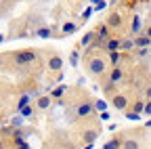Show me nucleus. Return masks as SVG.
Segmentation results:
<instances>
[{
  "label": "nucleus",
  "instance_id": "f257e3e1",
  "mask_svg": "<svg viewBox=\"0 0 151 149\" xmlns=\"http://www.w3.org/2000/svg\"><path fill=\"white\" fill-rule=\"evenodd\" d=\"M107 69H109V65H107V61L101 57V55H88V59H86L88 76L99 78V76H103V73H107Z\"/></svg>",
  "mask_w": 151,
  "mask_h": 149
},
{
  "label": "nucleus",
  "instance_id": "f03ea898",
  "mask_svg": "<svg viewBox=\"0 0 151 149\" xmlns=\"http://www.w3.org/2000/svg\"><path fill=\"white\" fill-rule=\"evenodd\" d=\"M38 59H40V55H38V50H34V48H25V50L13 53V63L19 65V67L34 65V63H38Z\"/></svg>",
  "mask_w": 151,
  "mask_h": 149
},
{
  "label": "nucleus",
  "instance_id": "7ed1b4c3",
  "mask_svg": "<svg viewBox=\"0 0 151 149\" xmlns=\"http://www.w3.org/2000/svg\"><path fill=\"white\" fill-rule=\"evenodd\" d=\"M73 114H76V118H78V120H82V118L94 116L97 111H94V105H92V101H80L78 105H76Z\"/></svg>",
  "mask_w": 151,
  "mask_h": 149
},
{
  "label": "nucleus",
  "instance_id": "20e7f679",
  "mask_svg": "<svg viewBox=\"0 0 151 149\" xmlns=\"http://www.w3.org/2000/svg\"><path fill=\"white\" fill-rule=\"evenodd\" d=\"M46 67H48V71H52V73L61 71V69H63V57H61V55H57V53H50L48 59H46Z\"/></svg>",
  "mask_w": 151,
  "mask_h": 149
},
{
  "label": "nucleus",
  "instance_id": "39448f33",
  "mask_svg": "<svg viewBox=\"0 0 151 149\" xmlns=\"http://www.w3.org/2000/svg\"><path fill=\"white\" fill-rule=\"evenodd\" d=\"M111 105H113V109H116V111H126V109H128V97H124V95H113V97H111Z\"/></svg>",
  "mask_w": 151,
  "mask_h": 149
},
{
  "label": "nucleus",
  "instance_id": "423d86ee",
  "mask_svg": "<svg viewBox=\"0 0 151 149\" xmlns=\"http://www.w3.org/2000/svg\"><path fill=\"white\" fill-rule=\"evenodd\" d=\"M109 30H120L122 27V17L118 15V13H111L109 17H107V23H105Z\"/></svg>",
  "mask_w": 151,
  "mask_h": 149
},
{
  "label": "nucleus",
  "instance_id": "0eeeda50",
  "mask_svg": "<svg viewBox=\"0 0 151 149\" xmlns=\"http://www.w3.org/2000/svg\"><path fill=\"white\" fill-rule=\"evenodd\" d=\"M19 116H21L23 120H34L36 118V105H25V107H21L19 109Z\"/></svg>",
  "mask_w": 151,
  "mask_h": 149
},
{
  "label": "nucleus",
  "instance_id": "6e6552de",
  "mask_svg": "<svg viewBox=\"0 0 151 149\" xmlns=\"http://www.w3.org/2000/svg\"><path fill=\"white\" fill-rule=\"evenodd\" d=\"M122 78H124V69H122L120 65L111 67V71H109V82H111V84H118Z\"/></svg>",
  "mask_w": 151,
  "mask_h": 149
},
{
  "label": "nucleus",
  "instance_id": "1a4fd4ad",
  "mask_svg": "<svg viewBox=\"0 0 151 149\" xmlns=\"http://www.w3.org/2000/svg\"><path fill=\"white\" fill-rule=\"evenodd\" d=\"M50 105H52V99L46 97V95H42V97H38V99H36V109H40V111L50 109Z\"/></svg>",
  "mask_w": 151,
  "mask_h": 149
},
{
  "label": "nucleus",
  "instance_id": "9d476101",
  "mask_svg": "<svg viewBox=\"0 0 151 149\" xmlns=\"http://www.w3.org/2000/svg\"><path fill=\"white\" fill-rule=\"evenodd\" d=\"M94 34H97V40H99V42H105V40L109 38V36H111V30L103 23V25H99L97 30H94Z\"/></svg>",
  "mask_w": 151,
  "mask_h": 149
},
{
  "label": "nucleus",
  "instance_id": "9b49d317",
  "mask_svg": "<svg viewBox=\"0 0 151 149\" xmlns=\"http://www.w3.org/2000/svg\"><path fill=\"white\" fill-rule=\"evenodd\" d=\"M107 57H109L111 67H116V65H120V61H122V57H124V53H122V50H111V53H107Z\"/></svg>",
  "mask_w": 151,
  "mask_h": 149
},
{
  "label": "nucleus",
  "instance_id": "f8f14e48",
  "mask_svg": "<svg viewBox=\"0 0 151 149\" xmlns=\"http://www.w3.org/2000/svg\"><path fill=\"white\" fill-rule=\"evenodd\" d=\"M105 50H107V53L120 50V38H113V36H109V38L105 40Z\"/></svg>",
  "mask_w": 151,
  "mask_h": 149
},
{
  "label": "nucleus",
  "instance_id": "ddd939ff",
  "mask_svg": "<svg viewBox=\"0 0 151 149\" xmlns=\"http://www.w3.org/2000/svg\"><path fill=\"white\" fill-rule=\"evenodd\" d=\"M132 40H134V46H137V48H149V46H151V40L147 38L145 34H143V36H134Z\"/></svg>",
  "mask_w": 151,
  "mask_h": 149
},
{
  "label": "nucleus",
  "instance_id": "4468645a",
  "mask_svg": "<svg viewBox=\"0 0 151 149\" xmlns=\"http://www.w3.org/2000/svg\"><path fill=\"white\" fill-rule=\"evenodd\" d=\"M122 149H143V147H141V143H139L137 139L126 137V139L122 141Z\"/></svg>",
  "mask_w": 151,
  "mask_h": 149
},
{
  "label": "nucleus",
  "instance_id": "2eb2a0df",
  "mask_svg": "<svg viewBox=\"0 0 151 149\" xmlns=\"http://www.w3.org/2000/svg\"><path fill=\"white\" fill-rule=\"evenodd\" d=\"M141 27H143V19H141L139 15H134V17H132V27H130V34H132V36H137V34L141 32Z\"/></svg>",
  "mask_w": 151,
  "mask_h": 149
},
{
  "label": "nucleus",
  "instance_id": "dca6fc26",
  "mask_svg": "<svg viewBox=\"0 0 151 149\" xmlns=\"http://www.w3.org/2000/svg\"><path fill=\"white\" fill-rule=\"evenodd\" d=\"M76 32H78V25L71 23V21L63 23V27H61V34H63V36H71V34H76Z\"/></svg>",
  "mask_w": 151,
  "mask_h": 149
},
{
  "label": "nucleus",
  "instance_id": "f3484780",
  "mask_svg": "<svg viewBox=\"0 0 151 149\" xmlns=\"http://www.w3.org/2000/svg\"><path fill=\"white\" fill-rule=\"evenodd\" d=\"M65 92H67V86H63V84H61V86H55L52 92H50V99H57V101H59Z\"/></svg>",
  "mask_w": 151,
  "mask_h": 149
},
{
  "label": "nucleus",
  "instance_id": "a211bd4d",
  "mask_svg": "<svg viewBox=\"0 0 151 149\" xmlns=\"http://www.w3.org/2000/svg\"><path fill=\"white\" fill-rule=\"evenodd\" d=\"M36 36H38V38H52V27H48V25L38 27L36 30Z\"/></svg>",
  "mask_w": 151,
  "mask_h": 149
},
{
  "label": "nucleus",
  "instance_id": "6ab92c4d",
  "mask_svg": "<svg viewBox=\"0 0 151 149\" xmlns=\"http://www.w3.org/2000/svg\"><path fill=\"white\" fill-rule=\"evenodd\" d=\"M103 149H122V139L113 137L111 141H107V143L103 145Z\"/></svg>",
  "mask_w": 151,
  "mask_h": 149
},
{
  "label": "nucleus",
  "instance_id": "aec40b11",
  "mask_svg": "<svg viewBox=\"0 0 151 149\" xmlns=\"http://www.w3.org/2000/svg\"><path fill=\"white\" fill-rule=\"evenodd\" d=\"M82 141L84 143H94V141H97V130H84V132H82Z\"/></svg>",
  "mask_w": 151,
  "mask_h": 149
},
{
  "label": "nucleus",
  "instance_id": "412c9836",
  "mask_svg": "<svg viewBox=\"0 0 151 149\" xmlns=\"http://www.w3.org/2000/svg\"><path fill=\"white\" fill-rule=\"evenodd\" d=\"M132 48H134V40H132V38H124V40H120V50H122V53L132 50Z\"/></svg>",
  "mask_w": 151,
  "mask_h": 149
},
{
  "label": "nucleus",
  "instance_id": "4be33fe9",
  "mask_svg": "<svg viewBox=\"0 0 151 149\" xmlns=\"http://www.w3.org/2000/svg\"><path fill=\"white\" fill-rule=\"evenodd\" d=\"M94 38H97V34H94V30H92V32H88V34H84V36H82V42H80V46H88V44H90V42H92Z\"/></svg>",
  "mask_w": 151,
  "mask_h": 149
},
{
  "label": "nucleus",
  "instance_id": "5701e85b",
  "mask_svg": "<svg viewBox=\"0 0 151 149\" xmlns=\"http://www.w3.org/2000/svg\"><path fill=\"white\" fill-rule=\"evenodd\" d=\"M9 122H11V128H21V126H23V124H25V120H23V118H21V116H19V114H17V116H15V118H11V120H9Z\"/></svg>",
  "mask_w": 151,
  "mask_h": 149
},
{
  "label": "nucleus",
  "instance_id": "b1692460",
  "mask_svg": "<svg viewBox=\"0 0 151 149\" xmlns=\"http://www.w3.org/2000/svg\"><path fill=\"white\" fill-rule=\"evenodd\" d=\"M29 103H32V97L27 95V92H25V95H21V99H19V103H17V111L21 109V107H25V105H29Z\"/></svg>",
  "mask_w": 151,
  "mask_h": 149
},
{
  "label": "nucleus",
  "instance_id": "393cba45",
  "mask_svg": "<svg viewBox=\"0 0 151 149\" xmlns=\"http://www.w3.org/2000/svg\"><path fill=\"white\" fill-rule=\"evenodd\" d=\"M92 105H94V111H107V107H109V103H107V101H103V99L94 101Z\"/></svg>",
  "mask_w": 151,
  "mask_h": 149
},
{
  "label": "nucleus",
  "instance_id": "a878e982",
  "mask_svg": "<svg viewBox=\"0 0 151 149\" xmlns=\"http://www.w3.org/2000/svg\"><path fill=\"white\" fill-rule=\"evenodd\" d=\"M78 61H80V55H78V48H76V50L69 55V65H71V67H78Z\"/></svg>",
  "mask_w": 151,
  "mask_h": 149
},
{
  "label": "nucleus",
  "instance_id": "bb28decb",
  "mask_svg": "<svg viewBox=\"0 0 151 149\" xmlns=\"http://www.w3.org/2000/svg\"><path fill=\"white\" fill-rule=\"evenodd\" d=\"M126 120H130V122H139V120H141V114H134V111H128V109H126Z\"/></svg>",
  "mask_w": 151,
  "mask_h": 149
},
{
  "label": "nucleus",
  "instance_id": "cd10ccee",
  "mask_svg": "<svg viewBox=\"0 0 151 149\" xmlns=\"http://www.w3.org/2000/svg\"><path fill=\"white\" fill-rule=\"evenodd\" d=\"M143 105H145V101H134L132 111H134V114H143Z\"/></svg>",
  "mask_w": 151,
  "mask_h": 149
},
{
  "label": "nucleus",
  "instance_id": "c85d7f7f",
  "mask_svg": "<svg viewBox=\"0 0 151 149\" xmlns=\"http://www.w3.org/2000/svg\"><path fill=\"white\" fill-rule=\"evenodd\" d=\"M107 6V2L103 0V2H97V4H92V13H99V11H103Z\"/></svg>",
  "mask_w": 151,
  "mask_h": 149
},
{
  "label": "nucleus",
  "instance_id": "c756f323",
  "mask_svg": "<svg viewBox=\"0 0 151 149\" xmlns=\"http://www.w3.org/2000/svg\"><path fill=\"white\" fill-rule=\"evenodd\" d=\"M143 114H145V116H151V99L145 101V105H143Z\"/></svg>",
  "mask_w": 151,
  "mask_h": 149
},
{
  "label": "nucleus",
  "instance_id": "7c9ffc66",
  "mask_svg": "<svg viewBox=\"0 0 151 149\" xmlns=\"http://www.w3.org/2000/svg\"><path fill=\"white\" fill-rule=\"evenodd\" d=\"M147 53H149V48H137V55H139V57H145Z\"/></svg>",
  "mask_w": 151,
  "mask_h": 149
},
{
  "label": "nucleus",
  "instance_id": "2f4dec72",
  "mask_svg": "<svg viewBox=\"0 0 151 149\" xmlns=\"http://www.w3.org/2000/svg\"><path fill=\"white\" fill-rule=\"evenodd\" d=\"M99 118H101V120H109L111 116L107 114V111H99Z\"/></svg>",
  "mask_w": 151,
  "mask_h": 149
},
{
  "label": "nucleus",
  "instance_id": "473e14b6",
  "mask_svg": "<svg viewBox=\"0 0 151 149\" xmlns=\"http://www.w3.org/2000/svg\"><path fill=\"white\" fill-rule=\"evenodd\" d=\"M90 15H92V6H90V9H86V11H84V15H82V17H84V19H88V17H90Z\"/></svg>",
  "mask_w": 151,
  "mask_h": 149
},
{
  "label": "nucleus",
  "instance_id": "72a5a7b5",
  "mask_svg": "<svg viewBox=\"0 0 151 149\" xmlns=\"http://www.w3.org/2000/svg\"><path fill=\"white\" fill-rule=\"evenodd\" d=\"M145 97H147V101L151 99V86H147V88H145Z\"/></svg>",
  "mask_w": 151,
  "mask_h": 149
},
{
  "label": "nucleus",
  "instance_id": "f704fd0d",
  "mask_svg": "<svg viewBox=\"0 0 151 149\" xmlns=\"http://www.w3.org/2000/svg\"><path fill=\"white\" fill-rule=\"evenodd\" d=\"M145 36H147V38L151 40V25H147V30H145Z\"/></svg>",
  "mask_w": 151,
  "mask_h": 149
},
{
  "label": "nucleus",
  "instance_id": "c9c22d12",
  "mask_svg": "<svg viewBox=\"0 0 151 149\" xmlns=\"http://www.w3.org/2000/svg\"><path fill=\"white\" fill-rule=\"evenodd\" d=\"M17 149H32V147H29V145H27V143H23V145H19V147H17Z\"/></svg>",
  "mask_w": 151,
  "mask_h": 149
},
{
  "label": "nucleus",
  "instance_id": "e433bc0d",
  "mask_svg": "<svg viewBox=\"0 0 151 149\" xmlns=\"http://www.w3.org/2000/svg\"><path fill=\"white\" fill-rule=\"evenodd\" d=\"M0 149H6V145H4V141H2V137H0Z\"/></svg>",
  "mask_w": 151,
  "mask_h": 149
},
{
  "label": "nucleus",
  "instance_id": "4c0bfd02",
  "mask_svg": "<svg viewBox=\"0 0 151 149\" xmlns=\"http://www.w3.org/2000/svg\"><path fill=\"white\" fill-rule=\"evenodd\" d=\"M4 40H6V36H2V34H0V44H2Z\"/></svg>",
  "mask_w": 151,
  "mask_h": 149
},
{
  "label": "nucleus",
  "instance_id": "58836bf2",
  "mask_svg": "<svg viewBox=\"0 0 151 149\" xmlns=\"http://www.w3.org/2000/svg\"><path fill=\"white\" fill-rule=\"evenodd\" d=\"M145 126H147V128H151V120H147V122H145Z\"/></svg>",
  "mask_w": 151,
  "mask_h": 149
},
{
  "label": "nucleus",
  "instance_id": "ea45409f",
  "mask_svg": "<svg viewBox=\"0 0 151 149\" xmlns=\"http://www.w3.org/2000/svg\"><path fill=\"white\" fill-rule=\"evenodd\" d=\"M90 2H92V4H94V2H103V0H90Z\"/></svg>",
  "mask_w": 151,
  "mask_h": 149
}]
</instances>
